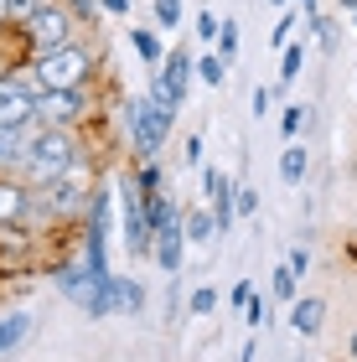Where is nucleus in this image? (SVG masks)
<instances>
[{"instance_id": "nucleus-42", "label": "nucleus", "mask_w": 357, "mask_h": 362, "mask_svg": "<svg viewBox=\"0 0 357 362\" xmlns=\"http://www.w3.org/2000/svg\"><path fill=\"white\" fill-rule=\"evenodd\" d=\"M352 31H357V11H352Z\"/></svg>"}, {"instance_id": "nucleus-30", "label": "nucleus", "mask_w": 357, "mask_h": 362, "mask_svg": "<svg viewBox=\"0 0 357 362\" xmlns=\"http://www.w3.org/2000/svg\"><path fill=\"white\" fill-rule=\"evenodd\" d=\"M218 52L233 62V52H238V26H233V21H223V31H218Z\"/></svg>"}, {"instance_id": "nucleus-17", "label": "nucleus", "mask_w": 357, "mask_h": 362, "mask_svg": "<svg viewBox=\"0 0 357 362\" xmlns=\"http://www.w3.org/2000/svg\"><path fill=\"white\" fill-rule=\"evenodd\" d=\"M300 68H305V47H300V42L280 47V83H295Z\"/></svg>"}, {"instance_id": "nucleus-24", "label": "nucleus", "mask_w": 357, "mask_h": 362, "mask_svg": "<svg viewBox=\"0 0 357 362\" xmlns=\"http://www.w3.org/2000/svg\"><path fill=\"white\" fill-rule=\"evenodd\" d=\"M243 316H249V326H264L269 321V295H249V305H243Z\"/></svg>"}, {"instance_id": "nucleus-35", "label": "nucleus", "mask_w": 357, "mask_h": 362, "mask_svg": "<svg viewBox=\"0 0 357 362\" xmlns=\"http://www.w3.org/2000/svg\"><path fill=\"white\" fill-rule=\"evenodd\" d=\"M249 295H254V279H238V285H233V305L243 310V305H249Z\"/></svg>"}, {"instance_id": "nucleus-4", "label": "nucleus", "mask_w": 357, "mask_h": 362, "mask_svg": "<svg viewBox=\"0 0 357 362\" xmlns=\"http://www.w3.org/2000/svg\"><path fill=\"white\" fill-rule=\"evenodd\" d=\"M192 73H197V62L187 57V47H176V52H166V62L156 68V83H151V98L160 109H182V98H187V83H192Z\"/></svg>"}, {"instance_id": "nucleus-18", "label": "nucleus", "mask_w": 357, "mask_h": 362, "mask_svg": "<svg viewBox=\"0 0 357 362\" xmlns=\"http://www.w3.org/2000/svg\"><path fill=\"white\" fill-rule=\"evenodd\" d=\"M151 11H156V26L160 31H176V26H182V16H187L182 0H151Z\"/></svg>"}, {"instance_id": "nucleus-6", "label": "nucleus", "mask_w": 357, "mask_h": 362, "mask_svg": "<svg viewBox=\"0 0 357 362\" xmlns=\"http://www.w3.org/2000/svg\"><path fill=\"white\" fill-rule=\"evenodd\" d=\"M124 243H129V254H156V228L145 218V202H140L135 181L124 187Z\"/></svg>"}, {"instance_id": "nucleus-21", "label": "nucleus", "mask_w": 357, "mask_h": 362, "mask_svg": "<svg viewBox=\"0 0 357 362\" xmlns=\"http://www.w3.org/2000/svg\"><path fill=\"white\" fill-rule=\"evenodd\" d=\"M300 124H305V104H285V114H280V135H285V140H295V135H300Z\"/></svg>"}, {"instance_id": "nucleus-2", "label": "nucleus", "mask_w": 357, "mask_h": 362, "mask_svg": "<svg viewBox=\"0 0 357 362\" xmlns=\"http://www.w3.org/2000/svg\"><path fill=\"white\" fill-rule=\"evenodd\" d=\"M88 73H93V57L83 52V47H73V42L37 57V83L42 88H78Z\"/></svg>"}, {"instance_id": "nucleus-19", "label": "nucleus", "mask_w": 357, "mask_h": 362, "mask_svg": "<svg viewBox=\"0 0 357 362\" xmlns=\"http://www.w3.org/2000/svg\"><path fill=\"white\" fill-rule=\"evenodd\" d=\"M280 176H285V181H300V176H305V151H300L295 140H290L285 156H280Z\"/></svg>"}, {"instance_id": "nucleus-27", "label": "nucleus", "mask_w": 357, "mask_h": 362, "mask_svg": "<svg viewBox=\"0 0 357 362\" xmlns=\"http://www.w3.org/2000/svg\"><path fill=\"white\" fill-rule=\"evenodd\" d=\"M305 31H316V42H321V47H327V52H332V47H336V21H327V16H316V21H311V26H305Z\"/></svg>"}, {"instance_id": "nucleus-9", "label": "nucleus", "mask_w": 357, "mask_h": 362, "mask_svg": "<svg viewBox=\"0 0 357 362\" xmlns=\"http://www.w3.org/2000/svg\"><path fill=\"white\" fill-rule=\"evenodd\" d=\"M37 119V93H26L16 78H0V124H31Z\"/></svg>"}, {"instance_id": "nucleus-29", "label": "nucleus", "mask_w": 357, "mask_h": 362, "mask_svg": "<svg viewBox=\"0 0 357 362\" xmlns=\"http://www.w3.org/2000/svg\"><path fill=\"white\" fill-rule=\"evenodd\" d=\"M37 11H42V0H11V26H26Z\"/></svg>"}, {"instance_id": "nucleus-3", "label": "nucleus", "mask_w": 357, "mask_h": 362, "mask_svg": "<svg viewBox=\"0 0 357 362\" xmlns=\"http://www.w3.org/2000/svg\"><path fill=\"white\" fill-rule=\"evenodd\" d=\"M166 129H171V109H160L156 98H135V104H129V135H135V156L156 160L160 140H166Z\"/></svg>"}, {"instance_id": "nucleus-14", "label": "nucleus", "mask_w": 357, "mask_h": 362, "mask_svg": "<svg viewBox=\"0 0 357 362\" xmlns=\"http://www.w3.org/2000/svg\"><path fill=\"white\" fill-rule=\"evenodd\" d=\"M31 124H37V119H31ZM31 124H0V160H21L26 156V129Z\"/></svg>"}, {"instance_id": "nucleus-10", "label": "nucleus", "mask_w": 357, "mask_h": 362, "mask_svg": "<svg viewBox=\"0 0 357 362\" xmlns=\"http://www.w3.org/2000/svg\"><path fill=\"white\" fill-rule=\"evenodd\" d=\"M129 47L140 52L145 68H160V62H166V47H160V37H156L151 26H129Z\"/></svg>"}, {"instance_id": "nucleus-8", "label": "nucleus", "mask_w": 357, "mask_h": 362, "mask_svg": "<svg viewBox=\"0 0 357 362\" xmlns=\"http://www.w3.org/2000/svg\"><path fill=\"white\" fill-rule=\"evenodd\" d=\"M202 187H207V202H213V212H218V233H228L233 218H238V187L223 171H207Z\"/></svg>"}, {"instance_id": "nucleus-25", "label": "nucleus", "mask_w": 357, "mask_h": 362, "mask_svg": "<svg viewBox=\"0 0 357 362\" xmlns=\"http://www.w3.org/2000/svg\"><path fill=\"white\" fill-rule=\"evenodd\" d=\"M213 310H218V290L202 285L197 295H192V316H213Z\"/></svg>"}, {"instance_id": "nucleus-38", "label": "nucleus", "mask_w": 357, "mask_h": 362, "mask_svg": "<svg viewBox=\"0 0 357 362\" xmlns=\"http://www.w3.org/2000/svg\"><path fill=\"white\" fill-rule=\"evenodd\" d=\"M295 6H300V16H305V26H311L316 16H321V11H316V0H295Z\"/></svg>"}, {"instance_id": "nucleus-22", "label": "nucleus", "mask_w": 357, "mask_h": 362, "mask_svg": "<svg viewBox=\"0 0 357 362\" xmlns=\"http://www.w3.org/2000/svg\"><path fill=\"white\" fill-rule=\"evenodd\" d=\"M21 337H26V316H6V321H0V352L16 347Z\"/></svg>"}, {"instance_id": "nucleus-20", "label": "nucleus", "mask_w": 357, "mask_h": 362, "mask_svg": "<svg viewBox=\"0 0 357 362\" xmlns=\"http://www.w3.org/2000/svg\"><path fill=\"white\" fill-rule=\"evenodd\" d=\"M300 21H305L300 11H285L280 21H274V47H290V42H295V26H300Z\"/></svg>"}, {"instance_id": "nucleus-11", "label": "nucleus", "mask_w": 357, "mask_h": 362, "mask_svg": "<svg viewBox=\"0 0 357 362\" xmlns=\"http://www.w3.org/2000/svg\"><path fill=\"white\" fill-rule=\"evenodd\" d=\"M156 264L166 269V274L182 269V223L166 228V233H156Z\"/></svg>"}, {"instance_id": "nucleus-44", "label": "nucleus", "mask_w": 357, "mask_h": 362, "mask_svg": "<svg viewBox=\"0 0 357 362\" xmlns=\"http://www.w3.org/2000/svg\"><path fill=\"white\" fill-rule=\"evenodd\" d=\"M352 352H357V337H352Z\"/></svg>"}, {"instance_id": "nucleus-33", "label": "nucleus", "mask_w": 357, "mask_h": 362, "mask_svg": "<svg viewBox=\"0 0 357 362\" xmlns=\"http://www.w3.org/2000/svg\"><path fill=\"white\" fill-rule=\"evenodd\" d=\"M259 212V197H254V187H238V218H254Z\"/></svg>"}, {"instance_id": "nucleus-32", "label": "nucleus", "mask_w": 357, "mask_h": 362, "mask_svg": "<svg viewBox=\"0 0 357 362\" xmlns=\"http://www.w3.org/2000/svg\"><path fill=\"white\" fill-rule=\"evenodd\" d=\"M11 212H21V192H16V187H0V218H11Z\"/></svg>"}, {"instance_id": "nucleus-16", "label": "nucleus", "mask_w": 357, "mask_h": 362, "mask_svg": "<svg viewBox=\"0 0 357 362\" xmlns=\"http://www.w3.org/2000/svg\"><path fill=\"white\" fill-rule=\"evenodd\" d=\"M187 238H197V243H207V238H218V212H207V207H197V212H187Z\"/></svg>"}, {"instance_id": "nucleus-39", "label": "nucleus", "mask_w": 357, "mask_h": 362, "mask_svg": "<svg viewBox=\"0 0 357 362\" xmlns=\"http://www.w3.org/2000/svg\"><path fill=\"white\" fill-rule=\"evenodd\" d=\"M99 6H104L109 16H124V11H129V0H99Z\"/></svg>"}, {"instance_id": "nucleus-34", "label": "nucleus", "mask_w": 357, "mask_h": 362, "mask_svg": "<svg viewBox=\"0 0 357 362\" xmlns=\"http://www.w3.org/2000/svg\"><path fill=\"white\" fill-rule=\"evenodd\" d=\"M285 264L295 269V274H305V269H311V254H305V249H290V259H285Z\"/></svg>"}, {"instance_id": "nucleus-1", "label": "nucleus", "mask_w": 357, "mask_h": 362, "mask_svg": "<svg viewBox=\"0 0 357 362\" xmlns=\"http://www.w3.org/2000/svg\"><path fill=\"white\" fill-rule=\"evenodd\" d=\"M21 160H26V171L37 176V181H62V176H68V166H73V140L62 135V129L47 124L42 135L26 145Z\"/></svg>"}, {"instance_id": "nucleus-41", "label": "nucleus", "mask_w": 357, "mask_h": 362, "mask_svg": "<svg viewBox=\"0 0 357 362\" xmlns=\"http://www.w3.org/2000/svg\"><path fill=\"white\" fill-rule=\"evenodd\" d=\"M336 6H342V11H347V16H352V11H357V0H336Z\"/></svg>"}, {"instance_id": "nucleus-7", "label": "nucleus", "mask_w": 357, "mask_h": 362, "mask_svg": "<svg viewBox=\"0 0 357 362\" xmlns=\"http://www.w3.org/2000/svg\"><path fill=\"white\" fill-rule=\"evenodd\" d=\"M78 114H83V98H78V88H42L37 93V124H73Z\"/></svg>"}, {"instance_id": "nucleus-40", "label": "nucleus", "mask_w": 357, "mask_h": 362, "mask_svg": "<svg viewBox=\"0 0 357 362\" xmlns=\"http://www.w3.org/2000/svg\"><path fill=\"white\" fill-rule=\"evenodd\" d=\"M11 21V0H0V26H6Z\"/></svg>"}, {"instance_id": "nucleus-36", "label": "nucleus", "mask_w": 357, "mask_h": 362, "mask_svg": "<svg viewBox=\"0 0 357 362\" xmlns=\"http://www.w3.org/2000/svg\"><path fill=\"white\" fill-rule=\"evenodd\" d=\"M182 156H187V166H197V160H202V140H197V135H192V140H187V151H182Z\"/></svg>"}, {"instance_id": "nucleus-37", "label": "nucleus", "mask_w": 357, "mask_h": 362, "mask_svg": "<svg viewBox=\"0 0 357 362\" xmlns=\"http://www.w3.org/2000/svg\"><path fill=\"white\" fill-rule=\"evenodd\" d=\"M249 104H254V114H269V88H254Z\"/></svg>"}, {"instance_id": "nucleus-5", "label": "nucleus", "mask_w": 357, "mask_h": 362, "mask_svg": "<svg viewBox=\"0 0 357 362\" xmlns=\"http://www.w3.org/2000/svg\"><path fill=\"white\" fill-rule=\"evenodd\" d=\"M21 31L31 37V47H37V57H42V52H57V47L73 42V16L62 11V6H42Z\"/></svg>"}, {"instance_id": "nucleus-13", "label": "nucleus", "mask_w": 357, "mask_h": 362, "mask_svg": "<svg viewBox=\"0 0 357 362\" xmlns=\"http://www.w3.org/2000/svg\"><path fill=\"white\" fill-rule=\"evenodd\" d=\"M145 218H151V228H156V233H166V228H176V223H182V212H176V207H171L160 192H145Z\"/></svg>"}, {"instance_id": "nucleus-28", "label": "nucleus", "mask_w": 357, "mask_h": 362, "mask_svg": "<svg viewBox=\"0 0 357 362\" xmlns=\"http://www.w3.org/2000/svg\"><path fill=\"white\" fill-rule=\"evenodd\" d=\"M135 187H140V197H145V192H160V166H156V160H145V166H140Z\"/></svg>"}, {"instance_id": "nucleus-15", "label": "nucleus", "mask_w": 357, "mask_h": 362, "mask_svg": "<svg viewBox=\"0 0 357 362\" xmlns=\"http://www.w3.org/2000/svg\"><path fill=\"white\" fill-rule=\"evenodd\" d=\"M197 78H202L207 88H223V83H228V57H223V52L197 57Z\"/></svg>"}, {"instance_id": "nucleus-23", "label": "nucleus", "mask_w": 357, "mask_h": 362, "mask_svg": "<svg viewBox=\"0 0 357 362\" xmlns=\"http://www.w3.org/2000/svg\"><path fill=\"white\" fill-rule=\"evenodd\" d=\"M269 290H274V300H295V269H290V264L274 269V285Z\"/></svg>"}, {"instance_id": "nucleus-31", "label": "nucleus", "mask_w": 357, "mask_h": 362, "mask_svg": "<svg viewBox=\"0 0 357 362\" xmlns=\"http://www.w3.org/2000/svg\"><path fill=\"white\" fill-rule=\"evenodd\" d=\"M218 31H223V21H218L213 11H202V16H197V37H202V42H213Z\"/></svg>"}, {"instance_id": "nucleus-43", "label": "nucleus", "mask_w": 357, "mask_h": 362, "mask_svg": "<svg viewBox=\"0 0 357 362\" xmlns=\"http://www.w3.org/2000/svg\"><path fill=\"white\" fill-rule=\"evenodd\" d=\"M274 6H290V0H274Z\"/></svg>"}, {"instance_id": "nucleus-26", "label": "nucleus", "mask_w": 357, "mask_h": 362, "mask_svg": "<svg viewBox=\"0 0 357 362\" xmlns=\"http://www.w3.org/2000/svg\"><path fill=\"white\" fill-rule=\"evenodd\" d=\"M115 285H119V305H129V310H140V300H145V290L135 285V279H119V274H115Z\"/></svg>"}, {"instance_id": "nucleus-12", "label": "nucleus", "mask_w": 357, "mask_h": 362, "mask_svg": "<svg viewBox=\"0 0 357 362\" xmlns=\"http://www.w3.org/2000/svg\"><path fill=\"white\" fill-rule=\"evenodd\" d=\"M321 316H327V305H321V300H311V295L290 305V326H295L300 337H316V332H321Z\"/></svg>"}]
</instances>
